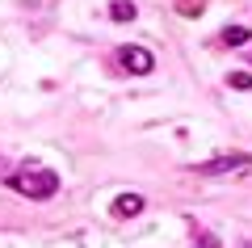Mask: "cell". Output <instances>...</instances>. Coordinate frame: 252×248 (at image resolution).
I'll list each match as a JSON object with an SVG mask.
<instances>
[{"mask_svg": "<svg viewBox=\"0 0 252 248\" xmlns=\"http://www.w3.org/2000/svg\"><path fill=\"white\" fill-rule=\"evenodd\" d=\"M9 185L17 189V194H26V198H51L55 189H59V177H55L51 169H34V164H26V169H17L9 177Z\"/></svg>", "mask_w": 252, "mask_h": 248, "instance_id": "6da1fadb", "label": "cell"}, {"mask_svg": "<svg viewBox=\"0 0 252 248\" xmlns=\"http://www.w3.org/2000/svg\"><path fill=\"white\" fill-rule=\"evenodd\" d=\"M139 211H143V198H139V194H122V198L114 202V214H118V219H130V214H139Z\"/></svg>", "mask_w": 252, "mask_h": 248, "instance_id": "277c9868", "label": "cell"}, {"mask_svg": "<svg viewBox=\"0 0 252 248\" xmlns=\"http://www.w3.org/2000/svg\"><path fill=\"white\" fill-rule=\"evenodd\" d=\"M219 38H223V46H248V38H252V34H248L244 26H227Z\"/></svg>", "mask_w": 252, "mask_h": 248, "instance_id": "5b68a950", "label": "cell"}, {"mask_svg": "<svg viewBox=\"0 0 252 248\" xmlns=\"http://www.w3.org/2000/svg\"><path fill=\"white\" fill-rule=\"evenodd\" d=\"M231 84H235V89H252V76H248V71H235Z\"/></svg>", "mask_w": 252, "mask_h": 248, "instance_id": "ba28073f", "label": "cell"}, {"mask_svg": "<svg viewBox=\"0 0 252 248\" xmlns=\"http://www.w3.org/2000/svg\"><path fill=\"white\" fill-rule=\"evenodd\" d=\"M252 169V156H219V160H206L202 164V177H223V173H248Z\"/></svg>", "mask_w": 252, "mask_h": 248, "instance_id": "7a4b0ae2", "label": "cell"}, {"mask_svg": "<svg viewBox=\"0 0 252 248\" xmlns=\"http://www.w3.org/2000/svg\"><path fill=\"white\" fill-rule=\"evenodd\" d=\"M109 17H114V21H135L139 9L130 4V0H114V4H109Z\"/></svg>", "mask_w": 252, "mask_h": 248, "instance_id": "8992f818", "label": "cell"}, {"mask_svg": "<svg viewBox=\"0 0 252 248\" xmlns=\"http://www.w3.org/2000/svg\"><path fill=\"white\" fill-rule=\"evenodd\" d=\"M118 59H122L126 71H135V76H147V71L156 68L152 51H143V46H122V51H118Z\"/></svg>", "mask_w": 252, "mask_h": 248, "instance_id": "3957f363", "label": "cell"}, {"mask_svg": "<svg viewBox=\"0 0 252 248\" xmlns=\"http://www.w3.org/2000/svg\"><path fill=\"white\" fill-rule=\"evenodd\" d=\"M177 9L185 13V17H193V13H202V9H206V0H181Z\"/></svg>", "mask_w": 252, "mask_h": 248, "instance_id": "52a82bcc", "label": "cell"}]
</instances>
